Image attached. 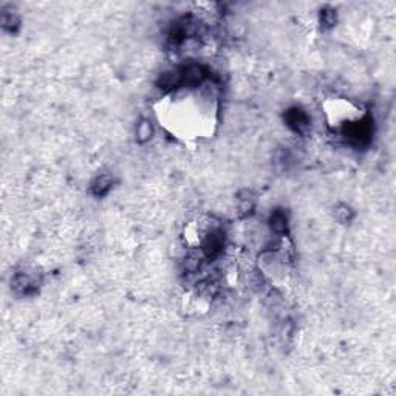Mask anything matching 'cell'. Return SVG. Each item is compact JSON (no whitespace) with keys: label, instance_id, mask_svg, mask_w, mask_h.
I'll return each instance as SVG.
<instances>
[{"label":"cell","instance_id":"obj_3","mask_svg":"<svg viewBox=\"0 0 396 396\" xmlns=\"http://www.w3.org/2000/svg\"><path fill=\"white\" fill-rule=\"evenodd\" d=\"M254 209V197L249 191H243L238 195V212L242 215L251 214Z\"/></svg>","mask_w":396,"mask_h":396},{"label":"cell","instance_id":"obj_1","mask_svg":"<svg viewBox=\"0 0 396 396\" xmlns=\"http://www.w3.org/2000/svg\"><path fill=\"white\" fill-rule=\"evenodd\" d=\"M288 122H289L291 127H294L296 132H300V133H304L310 127L308 116L299 109H294L288 113Z\"/></svg>","mask_w":396,"mask_h":396},{"label":"cell","instance_id":"obj_2","mask_svg":"<svg viewBox=\"0 0 396 396\" xmlns=\"http://www.w3.org/2000/svg\"><path fill=\"white\" fill-rule=\"evenodd\" d=\"M269 225L273 227V231L277 234H283L288 227V217L283 211H276L273 215H271Z\"/></svg>","mask_w":396,"mask_h":396},{"label":"cell","instance_id":"obj_5","mask_svg":"<svg viewBox=\"0 0 396 396\" xmlns=\"http://www.w3.org/2000/svg\"><path fill=\"white\" fill-rule=\"evenodd\" d=\"M137 135H138V140L141 142L147 141L150 137H152V126L149 121L142 119L140 124H138V129H137Z\"/></svg>","mask_w":396,"mask_h":396},{"label":"cell","instance_id":"obj_6","mask_svg":"<svg viewBox=\"0 0 396 396\" xmlns=\"http://www.w3.org/2000/svg\"><path fill=\"white\" fill-rule=\"evenodd\" d=\"M336 22V14L333 9H325L324 13H322V24L327 25V27H331V25H335Z\"/></svg>","mask_w":396,"mask_h":396},{"label":"cell","instance_id":"obj_4","mask_svg":"<svg viewBox=\"0 0 396 396\" xmlns=\"http://www.w3.org/2000/svg\"><path fill=\"white\" fill-rule=\"evenodd\" d=\"M112 187V178L110 176H99V178L95 181V184H93V192H95L96 195H104V194H107L109 189Z\"/></svg>","mask_w":396,"mask_h":396}]
</instances>
